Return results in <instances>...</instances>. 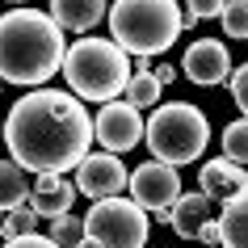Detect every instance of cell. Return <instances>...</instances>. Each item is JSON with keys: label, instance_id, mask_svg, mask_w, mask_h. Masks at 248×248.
<instances>
[{"label": "cell", "instance_id": "cell-1", "mask_svg": "<svg viewBox=\"0 0 248 248\" xmlns=\"http://www.w3.org/2000/svg\"><path fill=\"white\" fill-rule=\"evenodd\" d=\"M93 118L80 97L59 89H34L9 109L4 143L13 160L30 172H67L89 160Z\"/></svg>", "mask_w": 248, "mask_h": 248}, {"label": "cell", "instance_id": "cell-2", "mask_svg": "<svg viewBox=\"0 0 248 248\" xmlns=\"http://www.w3.org/2000/svg\"><path fill=\"white\" fill-rule=\"evenodd\" d=\"M67 59V42H63V26L51 13L38 9H13L0 13V80L4 84H42L51 80Z\"/></svg>", "mask_w": 248, "mask_h": 248}, {"label": "cell", "instance_id": "cell-3", "mask_svg": "<svg viewBox=\"0 0 248 248\" xmlns=\"http://www.w3.org/2000/svg\"><path fill=\"white\" fill-rule=\"evenodd\" d=\"M109 30L126 55H164L185 30V13L177 0H114L109 4Z\"/></svg>", "mask_w": 248, "mask_h": 248}, {"label": "cell", "instance_id": "cell-4", "mask_svg": "<svg viewBox=\"0 0 248 248\" xmlns=\"http://www.w3.org/2000/svg\"><path fill=\"white\" fill-rule=\"evenodd\" d=\"M63 80L84 101H114L131 84V55L114 38H80L67 46Z\"/></svg>", "mask_w": 248, "mask_h": 248}, {"label": "cell", "instance_id": "cell-5", "mask_svg": "<svg viewBox=\"0 0 248 248\" xmlns=\"http://www.w3.org/2000/svg\"><path fill=\"white\" fill-rule=\"evenodd\" d=\"M147 147H152V156L164 160V164H194L210 143V122L206 114L189 101H169L160 105L152 122H147Z\"/></svg>", "mask_w": 248, "mask_h": 248}, {"label": "cell", "instance_id": "cell-6", "mask_svg": "<svg viewBox=\"0 0 248 248\" xmlns=\"http://www.w3.org/2000/svg\"><path fill=\"white\" fill-rule=\"evenodd\" d=\"M147 244V210L135 198H101L84 215L80 248H143Z\"/></svg>", "mask_w": 248, "mask_h": 248}, {"label": "cell", "instance_id": "cell-7", "mask_svg": "<svg viewBox=\"0 0 248 248\" xmlns=\"http://www.w3.org/2000/svg\"><path fill=\"white\" fill-rule=\"evenodd\" d=\"M131 198L143 210H156L160 219H169V210L177 206V198H181V177H177V169L164 164V160H147V164H139V169L131 172Z\"/></svg>", "mask_w": 248, "mask_h": 248}, {"label": "cell", "instance_id": "cell-8", "mask_svg": "<svg viewBox=\"0 0 248 248\" xmlns=\"http://www.w3.org/2000/svg\"><path fill=\"white\" fill-rule=\"evenodd\" d=\"M93 131H97V143L109 147V152L118 156V152H131V147L147 135V126H143V118H139L135 105H126V101H105L101 114L93 118Z\"/></svg>", "mask_w": 248, "mask_h": 248}, {"label": "cell", "instance_id": "cell-9", "mask_svg": "<svg viewBox=\"0 0 248 248\" xmlns=\"http://www.w3.org/2000/svg\"><path fill=\"white\" fill-rule=\"evenodd\" d=\"M126 185H131V177H126V169H122V160H118L114 152L89 156L76 169V189L84 198H93V202H101V198H118Z\"/></svg>", "mask_w": 248, "mask_h": 248}, {"label": "cell", "instance_id": "cell-10", "mask_svg": "<svg viewBox=\"0 0 248 248\" xmlns=\"http://www.w3.org/2000/svg\"><path fill=\"white\" fill-rule=\"evenodd\" d=\"M181 72L194 80V84L210 89V84H223V80L232 76V55H227V46H223L219 38H198L194 46L185 51Z\"/></svg>", "mask_w": 248, "mask_h": 248}, {"label": "cell", "instance_id": "cell-11", "mask_svg": "<svg viewBox=\"0 0 248 248\" xmlns=\"http://www.w3.org/2000/svg\"><path fill=\"white\" fill-rule=\"evenodd\" d=\"M80 189L72 181H63V172H38L34 181V194H30V206L38 210V219H59L72 210V198Z\"/></svg>", "mask_w": 248, "mask_h": 248}, {"label": "cell", "instance_id": "cell-12", "mask_svg": "<svg viewBox=\"0 0 248 248\" xmlns=\"http://www.w3.org/2000/svg\"><path fill=\"white\" fill-rule=\"evenodd\" d=\"M198 181H202V194H206L210 202H215V198L227 202L232 194H240V189L248 185V172H244V164H235V160L223 156V160L202 164V177H198Z\"/></svg>", "mask_w": 248, "mask_h": 248}, {"label": "cell", "instance_id": "cell-13", "mask_svg": "<svg viewBox=\"0 0 248 248\" xmlns=\"http://www.w3.org/2000/svg\"><path fill=\"white\" fill-rule=\"evenodd\" d=\"M51 17L72 34H84L101 17H109V4L105 0H51Z\"/></svg>", "mask_w": 248, "mask_h": 248}, {"label": "cell", "instance_id": "cell-14", "mask_svg": "<svg viewBox=\"0 0 248 248\" xmlns=\"http://www.w3.org/2000/svg\"><path fill=\"white\" fill-rule=\"evenodd\" d=\"M206 219H210V198L206 194H181L177 206L169 210V223L181 240H198V232H202Z\"/></svg>", "mask_w": 248, "mask_h": 248}, {"label": "cell", "instance_id": "cell-15", "mask_svg": "<svg viewBox=\"0 0 248 248\" xmlns=\"http://www.w3.org/2000/svg\"><path fill=\"white\" fill-rule=\"evenodd\" d=\"M219 232H223V244L219 248H248V185L223 202Z\"/></svg>", "mask_w": 248, "mask_h": 248}, {"label": "cell", "instance_id": "cell-16", "mask_svg": "<svg viewBox=\"0 0 248 248\" xmlns=\"http://www.w3.org/2000/svg\"><path fill=\"white\" fill-rule=\"evenodd\" d=\"M30 194H34L30 189V169H21L17 160H0V210L9 215V210L26 206Z\"/></svg>", "mask_w": 248, "mask_h": 248}, {"label": "cell", "instance_id": "cell-17", "mask_svg": "<svg viewBox=\"0 0 248 248\" xmlns=\"http://www.w3.org/2000/svg\"><path fill=\"white\" fill-rule=\"evenodd\" d=\"M160 76L156 72H135L131 84H126V105H135V109H147V105L160 101Z\"/></svg>", "mask_w": 248, "mask_h": 248}, {"label": "cell", "instance_id": "cell-18", "mask_svg": "<svg viewBox=\"0 0 248 248\" xmlns=\"http://www.w3.org/2000/svg\"><path fill=\"white\" fill-rule=\"evenodd\" d=\"M34 227H38V210L34 206H17V210L4 215L0 235H4V240H21V235H34Z\"/></svg>", "mask_w": 248, "mask_h": 248}, {"label": "cell", "instance_id": "cell-19", "mask_svg": "<svg viewBox=\"0 0 248 248\" xmlns=\"http://www.w3.org/2000/svg\"><path fill=\"white\" fill-rule=\"evenodd\" d=\"M51 240L59 248H80V244H84V219H76V215H59V219H51Z\"/></svg>", "mask_w": 248, "mask_h": 248}, {"label": "cell", "instance_id": "cell-20", "mask_svg": "<svg viewBox=\"0 0 248 248\" xmlns=\"http://www.w3.org/2000/svg\"><path fill=\"white\" fill-rule=\"evenodd\" d=\"M223 156L235 164H248V118H240L223 131Z\"/></svg>", "mask_w": 248, "mask_h": 248}, {"label": "cell", "instance_id": "cell-21", "mask_svg": "<svg viewBox=\"0 0 248 248\" xmlns=\"http://www.w3.org/2000/svg\"><path fill=\"white\" fill-rule=\"evenodd\" d=\"M223 30L232 34V38H248V0H232L227 9H223Z\"/></svg>", "mask_w": 248, "mask_h": 248}, {"label": "cell", "instance_id": "cell-22", "mask_svg": "<svg viewBox=\"0 0 248 248\" xmlns=\"http://www.w3.org/2000/svg\"><path fill=\"white\" fill-rule=\"evenodd\" d=\"M227 0H185V26H198V21H210V17H223Z\"/></svg>", "mask_w": 248, "mask_h": 248}, {"label": "cell", "instance_id": "cell-23", "mask_svg": "<svg viewBox=\"0 0 248 248\" xmlns=\"http://www.w3.org/2000/svg\"><path fill=\"white\" fill-rule=\"evenodd\" d=\"M227 84H232V97H235V105H240V114L248 118V63H244V67H235Z\"/></svg>", "mask_w": 248, "mask_h": 248}, {"label": "cell", "instance_id": "cell-24", "mask_svg": "<svg viewBox=\"0 0 248 248\" xmlns=\"http://www.w3.org/2000/svg\"><path fill=\"white\" fill-rule=\"evenodd\" d=\"M4 248H59V244H55L51 235H38V232H34V235H21V240H9Z\"/></svg>", "mask_w": 248, "mask_h": 248}, {"label": "cell", "instance_id": "cell-25", "mask_svg": "<svg viewBox=\"0 0 248 248\" xmlns=\"http://www.w3.org/2000/svg\"><path fill=\"white\" fill-rule=\"evenodd\" d=\"M202 244H223V232H219V219H206L202 223V232H198Z\"/></svg>", "mask_w": 248, "mask_h": 248}, {"label": "cell", "instance_id": "cell-26", "mask_svg": "<svg viewBox=\"0 0 248 248\" xmlns=\"http://www.w3.org/2000/svg\"><path fill=\"white\" fill-rule=\"evenodd\" d=\"M4 4H13V9H21V4H26V0H4Z\"/></svg>", "mask_w": 248, "mask_h": 248}, {"label": "cell", "instance_id": "cell-27", "mask_svg": "<svg viewBox=\"0 0 248 248\" xmlns=\"http://www.w3.org/2000/svg\"><path fill=\"white\" fill-rule=\"evenodd\" d=\"M0 223H4V210H0Z\"/></svg>", "mask_w": 248, "mask_h": 248}, {"label": "cell", "instance_id": "cell-28", "mask_svg": "<svg viewBox=\"0 0 248 248\" xmlns=\"http://www.w3.org/2000/svg\"><path fill=\"white\" fill-rule=\"evenodd\" d=\"M0 139H4V126H0Z\"/></svg>", "mask_w": 248, "mask_h": 248}, {"label": "cell", "instance_id": "cell-29", "mask_svg": "<svg viewBox=\"0 0 248 248\" xmlns=\"http://www.w3.org/2000/svg\"><path fill=\"white\" fill-rule=\"evenodd\" d=\"M0 89H4V80H0Z\"/></svg>", "mask_w": 248, "mask_h": 248}, {"label": "cell", "instance_id": "cell-30", "mask_svg": "<svg viewBox=\"0 0 248 248\" xmlns=\"http://www.w3.org/2000/svg\"><path fill=\"white\" fill-rule=\"evenodd\" d=\"M0 248H4V244H0Z\"/></svg>", "mask_w": 248, "mask_h": 248}]
</instances>
